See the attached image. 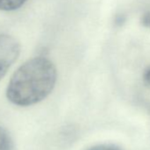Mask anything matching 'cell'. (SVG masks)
I'll return each instance as SVG.
<instances>
[{
	"label": "cell",
	"mask_w": 150,
	"mask_h": 150,
	"mask_svg": "<svg viewBox=\"0 0 150 150\" xmlns=\"http://www.w3.org/2000/svg\"><path fill=\"white\" fill-rule=\"evenodd\" d=\"M145 80L150 84V67L146 70V71L145 73Z\"/></svg>",
	"instance_id": "obj_6"
},
{
	"label": "cell",
	"mask_w": 150,
	"mask_h": 150,
	"mask_svg": "<svg viewBox=\"0 0 150 150\" xmlns=\"http://www.w3.org/2000/svg\"><path fill=\"white\" fill-rule=\"evenodd\" d=\"M27 0H0V11L10 12L21 7Z\"/></svg>",
	"instance_id": "obj_3"
},
{
	"label": "cell",
	"mask_w": 150,
	"mask_h": 150,
	"mask_svg": "<svg viewBox=\"0 0 150 150\" xmlns=\"http://www.w3.org/2000/svg\"><path fill=\"white\" fill-rule=\"evenodd\" d=\"M57 81L54 64L46 57H36L21 64L11 78L6 96L18 106H31L44 100Z\"/></svg>",
	"instance_id": "obj_1"
},
{
	"label": "cell",
	"mask_w": 150,
	"mask_h": 150,
	"mask_svg": "<svg viewBox=\"0 0 150 150\" xmlns=\"http://www.w3.org/2000/svg\"><path fill=\"white\" fill-rule=\"evenodd\" d=\"M11 140L7 132L0 126V150H11Z\"/></svg>",
	"instance_id": "obj_4"
},
{
	"label": "cell",
	"mask_w": 150,
	"mask_h": 150,
	"mask_svg": "<svg viewBox=\"0 0 150 150\" xmlns=\"http://www.w3.org/2000/svg\"><path fill=\"white\" fill-rule=\"evenodd\" d=\"M88 150H121V149L112 145H98L89 148Z\"/></svg>",
	"instance_id": "obj_5"
},
{
	"label": "cell",
	"mask_w": 150,
	"mask_h": 150,
	"mask_svg": "<svg viewBox=\"0 0 150 150\" xmlns=\"http://www.w3.org/2000/svg\"><path fill=\"white\" fill-rule=\"evenodd\" d=\"M20 52V43L15 38L8 35H0V80L17 60Z\"/></svg>",
	"instance_id": "obj_2"
}]
</instances>
